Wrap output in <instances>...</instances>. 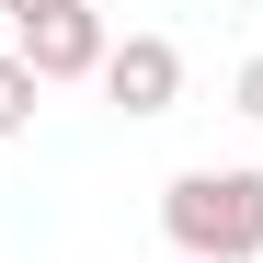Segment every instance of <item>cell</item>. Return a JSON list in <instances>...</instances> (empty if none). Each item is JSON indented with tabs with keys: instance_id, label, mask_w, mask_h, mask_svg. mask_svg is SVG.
Listing matches in <instances>:
<instances>
[{
	"instance_id": "1",
	"label": "cell",
	"mask_w": 263,
	"mask_h": 263,
	"mask_svg": "<svg viewBox=\"0 0 263 263\" xmlns=\"http://www.w3.org/2000/svg\"><path fill=\"white\" fill-rule=\"evenodd\" d=\"M160 229L183 263H252L263 252V172H172Z\"/></svg>"
},
{
	"instance_id": "6",
	"label": "cell",
	"mask_w": 263,
	"mask_h": 263,
	"mask_svg": "<svg viewBox=\"0 0 263 263\" xmlns=\"http://www.w3.org/2000/svg\"><path fill=\"white\" fill-rule=\"evenodd\" d=\"M229 103H240V115L263 126V58H240V80H229Z\"/></svg>"
},
{
	"instance_id": "3",
	"label": "cell",
	"mask_w": 263,
	"mask_h": 263,
	"mask_svg": "<svg viewBox=\"0 0 263 263\" xmlns=\"http://www.w3.org/2000/svg\"><path fill=\"white\" fill-rule=\"evenodd\" d=\"M103 92L126 115H172L183 103V46H172V34H126V46L103 58Z\"/></svg>"
},
{
	"instance_id": "2",
	"label": "cell",
	"mask_w": 263,
	"mask_h": 263,
	"mask_svg": "<svg viewBox=\"0 0 263 263\" xmlns=\"http://www.w3.org/2000/svg\"><path fill=\"white\" fill-rule=\"evenodd\" d=\"M12 58L58 92V80H103L115 34H103V12H92V0H80V12H58V23H23V34H12Z\"/></svg>"
},
{
	"instance_id": "4",
	"label": "cell",
	"mask_w": 263,
	"mask_h": 263,
	"mask_svg": "<svg viewBox=\"0 0 263 263\" xmlns=\"http://www.w3.org/2000/svg\"><path fill=\"white\" fill-rule=\"evenodd\" d=\"M34 92H46V80H34L12 46H0V138H23V126H34Z\"/></svg>"
},
{
	"instance_id": "5",
	"label": "cell",
	"mask_w": 263,
	"mask_h": 263,
	"mask_svg": "<svg viewBox=\"0 0 263 263\" xmlns=\"http://www.w3.org/2000/svg\"><path fill=\"white\" fill-rule=\"evenodd\" d=\"M58 12H80V0H0V23H12V34H23V23H58Z\"/></svg>"
}]
</instances>
